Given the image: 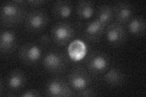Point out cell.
Masks as SVG:
<instances>
[{"instance_id": "obj_1", "label": "cell", "mask_w": 146, "mask_h": 97, "mask_svg": "<svg viewBox=\"0 0 146 97\" xmlns=\"http://www.w3.org/2000/svg\"><path fill=\"white\" fill-rule=\"evenodd\" d=\"M27 3L25 1L4 2L0 8V20L4 27H13L25 21L27 15Z\"/></svg>"}, {"instance_id": "obj_2", "label": "cell", "mask_w": 146, "mask_h": 97, "mask_svg": "<svg viewBox=\"0 0 146 97\" xmlns=\"http://www.w3.org/2000/svg\"><path fill=\"white\" fill-rule=\"evenodd\" d=\"M76 35L73 24L68 21H58L52 27L51 39L57 46H64L70 43Z\"/></svg>"}, {"instance_id": "obj_3", "label": "cell", "mask_w": 146, "mask_h": 97, "mask_svg": "<svg viewBox=\"0 0 146 97\" xmlns=\"http://www.w3.org/2000/svg\"><path fill=\"white\" fill-rule=\"evenodd\" d=\"M68 58L66 55L57 50H51L45 54L42 64L45 70L48 72L60 74L65 72L68 66Z\"/></svg>"}, {"instance_id": "obj_4", "label": "cell", "mask_w": 146, "mask_h": 97, "mask_svg": "<svg viewBox=\"0 0 146 97\" xmlns=\"http://www.w3.org/2000/svg\"><path fill=\"white\" fill-rule=\"evenodd\" d=\"M24 21L27 31L31 33H38L47 26L49 18L44 9H34L27 12Z\"/></svg>"}, {"instance_id": "obj_5", "label": "cell", "mask_w": 146, "mask_h": 97, "mask_svg": "<svg viewBox=\"0 0 146 97\" xmlns=\"http://www.w3.org/2000/svg\"><path fill=\"white\" fill-rule=\"evenodd\" d=\"M86 67L94 75H99L106 73L109 68L110 59L108 55L102 51H93L86 58Z\"/></svg>"}, {"instance_id": "obj_6", "label": "cell", "mask_w": 146, "mask_h": 97, "mask_svg": "<svg viewBox=\"0 0 146 97\" xmlns=\"http://www.w3.org/2000/svg\"><path fill=\"white\" fill-rule=\"evenodd\" d=\"M68 82L74 91L79 92L90 87L91 83L90 73L82 66H76L70 71Z\"/></svg>"}, {"instance_id": "obj_7", "label": "cell", "mask_w": 146, "mask_h": 97, "mask_svg": "<svg viewBox=\"0 0 146 97\" xmlns=\"http://www.w3.org/2000/svg\"><path fill=\"white\" fill-rule=\"evenodd\" d=\"M46 94L51 97L76 96V94L68 82L60 77L50 80L46 86Z\"/></svg>"}, {"instance_id": "obj_8", "label": "cell", "mask_w": 146, "mask_h": 97, "mask_svg": "<svg viewBox=\"0 0 146 97\" xmlns=\"http://www.w3.org/2000/svg\"><path fill=\"white\" fill-rule=\"evenodd\" d=\"M107 42L113 47H119L127 40V32L125 26L116 21L109 24L104 31Z\"/></svg>"}, {"instance_id": "obj_9", "label": "cell", "mask_w": 146, "mask_h": 97, "mask_svg": "<svg viewBox=\"0 0 146 97\" xmlns=\"http://www.w3.org/2000/svg\"><path fill=\"white\" fill-rule=\"evenodd\" d=\"M40 45L34 42L26 43L22 45L18 53L20 61L29 66L38 63L42 55V49Z\"/></svg>"}, {"instance_id": "obj_10", "label": "cell", "mask_w": 146, "mask_h": 97, "mask_svg": "<svg viewBox=\"0 0 146 97\" xmlns=\"http://www.w3.org/2000/svg\"><path fill=\"white\" fill-rule=\"evenodd\" d=\"M112 8L116 22L123 26L127 24L133 16V7L129 2H117L112 6Z\"/></svg>"}, {"instance_id": "obj_11", "label": "cell", "mask_w": 146, "mask_h": 97, "mask_svg": "<svg viewBox=\"0 0 146 97\" xmlns=\"http://www.w3.org/2000/svg\"><path fill=\"white\" fill-rule=\"evenodd\" d=\"M27 77L25 72L19 69H15L9 73L7 76L6 84L11 93L20 91L25 86Z\"/></svg>"}, {"instance_id": "obj_12", "label": "cell", "mask_w": 146, "mask_h": 97, "mask_svg": "<svg viewBox=\"0 0 146 97\" xmlns=\"http://www.w3.org/2000/svg\"><path fill=\"white\" fill-rule=\"evenodd\" d=\"M107 26L96 18L87 23L83 32L84 37L91 42H96L104 34Z\"/></svg>"}, {"instance_id": "obj_13", "label": "cell", "mask_w": 146, "mask_h": 97, "mask_svg": "<svg viewBox=\"0 0 146 97\" xmlns=\"http://www.w3.org/2000/svg\"><path fill=\"white\" fill-rule=\"evenodd\" d=\"M17 46V36L15 32L2 30L0 34V52L2 55L11 54Z\"/></svg>"}, {"instance_id": "obj_14", "label": "cell", "mask_w": 146, "mask_h": 97, "mask_svg": "<svg viewBox=\"0 0 146 97\" xmlns=\"http://www.w3.org/2000/svg\"><path fill=\"white\" fill-rule=\"evenodd\" d=\"M73 5L70 1H56L52 7V14L55 19L63 21L72 14Z\"/></svg>"}, {"instance_id": "obj_15", "label": "cell", "mask_w": 146, "mask_h": 97, "mask_svg": "<svg viewBox=\"0 0 146 97\" xmlns=\"http://www.w3.org/2000/svg\"><path fill=\"white\" fill-rule=\"evenodd\" d=\"M125 79L124 72L117 67H113L107 70L104 76L105 82L108 86L113 87L121 86L124 82Z\"/></svg>"}, {"instance_id": "obj_16", "label": "cell", "mask_w": 146, "mask_h": 97, "mask_svg": "<svg viewBox=\"0 0 146 97\" xmlns=\"http://www.w3.org/2000/svg\"><path fill=\"white\" fill-rule=\"evenodd\" d=\"M75 11L79 19L81 20H89L92 18L94 13V4L91 1H80L76 4Z\"/></svg>"}, {"instance_id": "obj_17", "label": "cell", "mask_w": 146, "mask_h": 97, "mask_svg": "<svg viewBox=\"0 0 146 97\" xmlns=\"http://www.w3.org/2000/svg\"><path fill=\"white\" fill-rule=\"evenodd\" d=\"M127 29L129 33L135 36L145 35L146 22L145 18L141 15L135 16L127 23Z\"/></svg>"}, {"instance_id": "obj_18", "label": "cell", "mask_w": 146, "mask_h": 97, "mask_svg": "<svg viewBox=\"0 0 146 97\" xmlns=\"http://www.w3.org/2000/svg\"><path fill=\"white\" fill-rule=\"evenodd\" d=\"M68 52L70 57L74 61H80L86 53V45L80 40L73 41L68 46Z\"/></svg>"}, {"instance_id": "obj_19", "label": "cell", "mask_w": 146, "mask_h": 97, "mask_svg": "<svg viewBox=\"0 0 146 97\" xmlns=\"http://www.w3.org/2000/svg\"><path fill=\"white\" fill-rule=\"evenodd\" d=\"M96 18L107 26L109 24H110L114 19L112 6L108 5V4H103L100 6L98 9Z\"/></svg>"}, {"instance_id": "obj_20", "label": "cell", "mask_w": 146, "mask_h": 97, "mask_svg": "<svg viewBox=\"0 0 146 97\" xmlns=\"http://www.w3.org/2000/svg\"><path fill=\"white\" fill-rule=\"evenodd\" d=\"M96 96H98L97 91L94 89L91 88L90 87L80 92H77L76 95V96L80 97H93Z\"/></svg>"}, {"instance_id": "obj_21", "label": "cell", "mask_w": 146, "mask_h": 97, "mask_svg": "<svg viewBox=\"0 0 146 97\" xmlns=\"http://www.w3.org/2000/svg\"><path fill=\"white\" fill-rule=\"evenodd\" d=\"M20 96L22 97H38L42 95H41L39 90L34 89H30L22 92V94L20 95Z\"/></svg>"}, {"instance_id": "obj_22", "label": "cell", "mask_w": 146, "mask_h": 97, "mask_svg": "<svg viewBox=\"0 0 146 97\" xmlns=\"http://www.w3.org/2000/svg\"><path fill=\"white\" fill-rule=\"evenodd\" d=\"M46 3V1L45 0H30V1H26L27 5L33 9H39L40 7L43 6Z\"/></svg>"}, {"instance_id": "obj_23", "label": "cell", "mask_w": 146, "mask_h": 97, "mask_svg": "<svg viewBox=\"0 0 146 97\" xmlns=\"http://www.w3.org/2000/svg\"><path fill=\"white\" fill-rule=\"evenodd\" d=\"M49 38L47 35H44L40 38V43L42 45H46L49 43Z\"/></svg>"}]
</instances>
